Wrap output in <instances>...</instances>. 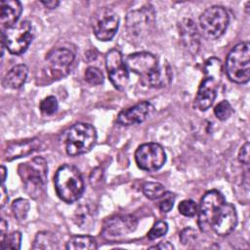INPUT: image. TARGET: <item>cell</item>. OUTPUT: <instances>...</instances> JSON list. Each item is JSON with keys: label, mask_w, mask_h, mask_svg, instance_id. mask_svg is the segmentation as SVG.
<instances>
[{"label": "cell", "mask_w": 250, "mask_h": 250, "mask_svg": "<svg viewBox=\"0 0 250 250\" xmlns=\"http://www.w3.org/2000/svg\"><path fill=\"white\" fill-rule=\"evenodd\" d=\"M125 63L129 70L140 75L151 87H164L171 80L169 67L161 65L158 59L151 53L138 52L130 54L126 58Z\"/></svg>", "instance_id": "1"}, {"label": "cell", "mask_w": 250, "mask_h": 250, "mask_svg": "<svg viewBox=\"0 0 250 250\" xmlns=\"http://www.w3.org/2000/svg\"><path fill=\"white\" fill-rule=\"evenodd\" d=\"M57 195L65 203L78 200L84 192V182L80 171L73 165L61 166L54 177Z\"/></svg>", "instance_id": "2"}, {"label": "cell", "mask_w": 250, "mask_h": 250, "mask_svg": "<svg viewBox=\"0 0 250 250\" xmlns=\"http://www.w3.org/2000/svg\"><path fill=\"white\" fill-rule=\"evenodd\" d=\"M18 172L25 191L32 198H37L44 191L47 184V161L41 156H36L24 163H21Z\"/></svg>", "instance_id": "3"}, {"label": "cell", "mask_w": 250, "mask_h": 250, "mask_svg": "<svg viewBox=\"0 0 250 250\" xmlns=\"http://www.w3.org/2000/svg\"><path fill=\"white\" fill-rule=\"evenodd\" d=\"M204 69L205 77L201 81L194 99V107L200 111L208 109L216 99L221 77V62L216 58H211L206 62Z\"/></svg>", "instance_id": "4"}, {"label": "cell", "mask_w": 250, "mask_h": 250, "mask_svg": "<svg viewBox=\"0 0 250 250\" xmlns=\"http://www.w3.org/2000/svg\"><path fill=\"white\" fill-rule=\"evenodd\" d=\"M226 72L229 79L237 84H244L250 78V44L240 42L229 53L226 60Z\"/></svg>", "instance_id": "5"}, {"label": "cell", "mask_w": 250, "mask_h": 250, "mask_svg": "<svg viewBox=\"0 0 250 250\" xmlns=\"http://www.w3.org/2000/svg\"><path fill=\"white\" fill-rule=\"evenodd\" d=\"M97 141L96 129L88 123H76L66 132L64 146L70 156H77L91 150Z\"/></svg>", "instance_id": "6"}, {"label": "cell", "mask_w": 250, "mask_h": 250, "mask_svg": "<svg viewBox=\"0 0 250 250\" xmlns=\"http://www.w3.org/2000/svg\"><path fill=\"white\" fill-rule=\"evenodd\" d=\"M34 37L33 25L28 21H21L1 32V40L12 55H21L29 47Z\"/></svg>", "instance_id": "7"}, {"label": "cell", "mask_w": 250, "mask_h": 250, "mask_svg": "<svg viewBox=\"0 0 250 250\" xmlns=\"http://www.w3.org/2000/svg\"><path fill=\"white\" fill-rule=\"evenodd\" d=\"M229 23V16L223 6L214 5L207 8L199 18V24L203 34L209 39L221 37Z\"/></svg>", "instance_id": "8"}, {"label": "cell", "mask_w": 250, "mask_h": 250, "mask_svg": "<svg viewBox=\"0 0 250 250\" xmlns=\"http://www.w3.org/2000/svg\"><path fill=\"white\" fill-rule=\"evenodd\" d=\"M155 11L151 5H146L127 14L126 29L134 39H143L148 35L154 26Z\"/></svg>", "instance_id": "9"}, {"label": "cell", "mask_w": 250, "mask_h": 250, "mask_svg": "<svg viewBox=\"0 0 250 250\" xmlns=\"http://www.w3.org/2000/svg\"><path fill=\"white\" fill-rule=\"evenodd\" d=\"M73 61L74 54L69 49H54L46 57L43 71L52 81L60 80L69 73Z\"/></svg>", "instance_id": "10"}, {"label": "cell", "mask_w": 250, "mask_h": 250, "mask_svg": "<svg viewBox=\"0 0 250 250\" xmlns=\"http://www.w3.org/2000/svg\"><path fill=\"white\" fill-rule=\"evenodd\" d=\"M91 24L96 38L100 41H109L119 27V17L107 7L99 8L92 16Z\"/></svg>", "instance_id": "11"}, {"label": "cell", "mask_w": 250, "mask_h": 250, "mask_svg": "<svg viewBox=\"0 0 250 250\" xmlns=\"http://www.w3.org/2000/svg\"><path fill=\"white\" fill-rule=\"evenodd\" d=\"M135 160L142 170L153 172L159 170L165 164L166 153L159 144L146 143L136 149Z\"/></svg>", "instance_id": "12"}, {"label": "cell", "mask_w": 250, "mask_h": 250, "mask_svg": "<svg viewBox=\"0 0 250 250\" xmlns=\"http://www.w3.org/2000/svg\"><path fill=\"white\" fill-rule=\"evenodd\" d=\"M226 202L224 195L217 189L207 191L198 205L197 224L201 231H211V223L220 207Z\"/></svg>", "instance_id": "13"}, {"label": "cell", "mask_w": 250, "mask_h": 250, "mask_svg": "<svg viewBox=\"0 0 250 250\" xmlns=\"http://www.w3.org/2000/svg\"><path fill=\"white\" fill-rule=\"evenodd\" d=\"M105 67L109 80L115 89L123 91L129 82V69L119 50L111 49L105 55Z\"/></svg>", "instance_id": "14"}, {"label": "cell", "mask_w": 250, "mask_h": 250, "mask_svg": "<svg viewBox=\"0 0 250 250\" xmlns=\"http://www.w3.org/2000/svg\"><path fill=\"white\" fill-rule=\"evenodd\" d=\"M137 226L138 220L132 215L114 216L105 221L102 235L107 240H117L135 231Z\"/></svg>", "instance_id": "15"}, {"label": "cell", "mask_w": 250, "mask_h": 250, "mask_svg": "<svg viewBox=\"0 0 250 250\" xmlns=\"http://www.w3.org/2000/svg\"><path fill=\"white\" fill-rule=\"evenodd\" d=\"M237 225V213L231 203L225 202L217 211L211 223V231L219 236L230 234Z\"/></svg>", "instance_id": "16"}, {"label": "cell", "mask_w": 250, "mask_h": 250, "mask_svg": "<svg viewBox=\"0 0 250 250\" xmlns=\"http://www.w3.org/2000/svg\"><path fill=\"white\" fill-rule=\"evenodd\" d=\"M152 110L153 106L149 102H141L127 109L120 111L117 116V122L123 126L137 125L144 122Z\"/></svg>", "instance_id": "17"}, {"label": "cell", "mask_w": 250, "mask_h": 250, "mask_svg": "<svg viewBox=\"0 0 250 250\" xmlns=\"http://www.w3.org/2000/svg\"><path fill=\"white\" fill-rule=\"evenodd\" d=\"M179 29L185 48L192 55L196 54L199 49V35L194 22L189 19H184L179 23Z\"/></svg>", "instance_id": "18"}, {"label": "cell", "mask_w": 250, "mask_h": 250, "mask_svg": "<svg viewBox=\"0 0 250 250\" xmlns=\"http://www.w3.org/2000/svg\"><path fill=\"white\" fill-rule=\"evenodd\" d=\"M39 146L40 141L37 138L12 143L9 144L7 148L5 149L4 158L8 161H11L13 159L20 158L32 153L33 151L37 150Z\"/></svg>", "instance_id": "19"}, {"label": "cell", "mask_w": 250, "mask_h": 250, "mask_svg": "<svg viewBox=\"0 0 250 250\" xmlns=\"http://www.w3.org/2000/svg\"><path fill=\"white\" fill-rule=\"evenodd\" d=\"M0 8V22L3 27L9 28L18 23L22 12V6L20 1L2 0Z\"/></svg>", "instance_id": "20"}, {"label": "cell", "mask_w": 250, "mask_h": 250, "mask_svg": "<svg viewBox=\"0 0 250 250\" xmlns=\"http://www.w3.org/2000/svg\"><path fill=\"white\" fill-rule=\"evenodd\" d=\"M28 69L25 64L14 65L4 76L3 85L11 89L21 88L27 78Z\"/></svg>", "instance_id": "21"}, {"label": "cell", "mask_w": 250, "mask_h": 250, "mask_svg": "<svg viewBox=\"0 0 250 250\" xmlns=\"http://www.w3.org/2000/svg\"><path fill=\"white\" fill-rule=\"evenodd\" d=\"M32 249H43V250H54L59 249V242L55 234L50 231H40L36 234Z\"/></svg>", "instance_id": "22"}, {"label": "cell", "mask_w": 250, "mask_h": 250, "mask_svg": "<svg viewBox=\"0 0 250 250\" xmlns=\"http://www.w3.org/2000/svg\"><path fill=\"white\" fill-rule=\"evenodd\" d=\"M65 248L67 250L78 249H97L98 244L96 239L90 235H74L69 238Z\"/></svg>", "instance_id": "23"}, {"label": "cell", "mask_w": 250, "mask_h": 250, "mask_svg": "<svg viewBox=\"0 0 250 250\" xmlns=\"http://www.w3.org/2000/svg\"><path fill=\"white\" fill-rule=\"evenodd\" d=\"M142 190L144 194L150 200H158L167 191L163 185L155 182L145 183L142 187Z\"/></svg>", "instance_id": "24"}, {"label": "cell", "mask_w": 250, "mask_h": 250, "mask_svg": "<svg viewBox=\"0 0 250 250\" xmlns=\"http://www.w3.org/2000/svg\"><path fill=\"white\" fill-rule=\"evenodd\" d=\"M12 211L18 221H23L29 211V203L24 198H18L12 203Z\"/></svg>", "instance_id": "25"}, {"label": "cell", "mask_w": 250, "mask_h": 250, "mask_svg": "<svg viewBox=\"0 0 250 250\" xmlns=\"http://www.w3.org/2000/svg\"><path fill=\"white\" fill-rule=\"evenodd\" d=\"M21 233L20 231H13L10 234H7L3 241H1V249L2 250H19L21 248Z\"/></svg>", "instance_id": "26"}, {"label": "cell", "mask_w": 250, "mask_h": 250, "mask_svg": "<svg viewBox=\"0 0 250 250\" xmlns=\"http://www.w3.org/2000/svg\"><path fill=\"white\" fill-rule=\"evenodd\" d=\"M214 113L216 115V117L219 120L225 121L227 119H229L230 117V115L232 114V107L230 105V104L224 100L222 102H220L214 108Z\"/></svg>", "instance_id": "27"}, {"label": "cell", "mask_w": 250, "mask_h": 250, "mask_svg": "<svg viewBox=\"0 0 250 250\" xmlns=\"http://www.w3.org/2000/svg\"><path fill=\"white\" fill-rule=\"evenodd\" d=\"M85 80L91 85H101L104 82V74L98 67L89 66L85 71Z\"/></svg>", "instance_id": "28"}, {"label": "cell", "mask_w": 250, "mask_h": 250, "mask_svg": "<svg viewBox=\"0 0 250 250\" xmlns=\"http://www.w3.org/2000/svg\"><path fill=\"white\" fill-rule=\"evenodd\" d=\"M178 210L182 215L186 217H194L195 215H197L198 206L193 200L185 199L180 202L178 206Z\"/></svg>", "instance_id": "29"}, {"label": "cell", "mask_w": 250, "mask_h": 250, "mask_svg": "<svg viewBox=\"0 0 250 250\" xmlns=\"http://www.w3.org/2000/svg\"><path fill=\"white\" fill-rule=\"evenodd\" d=\"M58 101L57 99L54 97V96H49V97H46L45 99H43L41 102H40V104H39V108L40 110L47 114V115H52L54 114L57 109H58Z\"/></svg>", "instance_id": "30"}, {"label": "cell", "mask_w": 250, "mask_h": 250, "mask_svg": "<svg viewBox=\"0 0 250 250\" xmlns=\"http://www.w3.org/2000/svg\"><path fill=\"white\" fill-rule=\"evenodd\" d=\"M168 231V225L164 221H159L153 225V227L150 229V230L147 233V237L150 240L157 239L163 235H165Z\"/></svg>", "instance_id": "31"}, {"label": "cell", "mask_w": 250, "mask_h": 250, "mask_svg": "<svg viewBox=\"0 0 250 250\" xmlns=\"http://www.w3.org/2000/svg\"><path fill=\"white\" fill-rule=\"evenodd\" d=\"M175 198H176V196L174 193H172L170 191H166L162 195V197H160L158 199L159 200V203H158L159 210L163 213H168L173 208Z\"/></svg>", "instance_id": "32"}, {"label": "cell", "mask_w": 250, "mask_h": 250, "mask_svg": "<svg viewBox=\"0 0 250 250\" xmlns=\"http://www.w3.org/2000/svg\"><path fill=\"white\" fill-rule=\"evenodd\" d=\"M196 238H197L196 230L193 229L192 228H186L180 233V240L184 245H188L194 242Z\"/></svg>", "instance_id": "33"}, {"label": "cell", "mask_w": 250, "mask_h": 250, "mask_svg": "<svg viewBox=\"0 0 250 250\" xmlns=\"http://www.w3.org/2000/svg\"><path fill=\"white\" fill-rule=\"evenodd\" d=\"M238 160L240 163L244 164L245 166H249L250 156H249V143L246 142L239 149L238 152Z\"/></svg>", "instance_id": "34"}, {"label": "cell", "mask_w": 250, "mask_h": 250, "mask_svg": "<svg viewBox=\"0 0 250 250\" xmlns=\"http://www.w3.org/2000/svg\"><path fill=\"white\" fill-rule=\"evenodd\" d=\"M9 197H8V192L5 188L4 184L1 185V191H0V207L3 208L5 206V204L8 202Z\"/></svg>", "instance_id": "35"}, {"label": "cell", "mask_w": 250, "mask_h": 250, "mask_svg": "<svg viewBox=\"0 0 250 250\" xmlns=\"http://www.w3.org/2000/svg\"><path fill=\"white\" fill-rule=\"evenodd\" d=\"M149 248L150 249H167V250H170V249H174V246L168 241H162V242H159L158 244L150 246Z\"/></svg>", "instance_id": "36"}, {"label": "cell", "mask_w": 250, "mask_h": 250, "mask_svg": "<svg viewBox=\"0 0 250 250\" xmlns=\"http://www.w3.org/2000/svg\"><path fill=\"white\" fill-rule=\"evenodd\" d=\"M7 222L1 218V222H0V240L3 241V239L5 238L6 236V230H7Z\"/></svg>", "instance_id": "37"}, {"label": "cell", "mask_w": 250, "mask_h": 250, "mask_svg": "<svg viewBox=\"0 0 250 250\" xmlns=\"http://www.w3.org/2000/svg\"><path fill=\"white\" fill-rule=\"evenodd\" d=\"M41 3L48 9H55L60 5V2L57 0H49V1H41Z\"/></svg>", "instance_id": "38"}, {"label": "cell", "mask_w": 250, "mask_h": 250, "mask_svg": "<svg viewBox=\"0 0 250 250\" xmlns=\"http://www.w3.org/2000/svg\"><path fill=\"white\" fill-rule=\"evenodd\" d=\"M0 173H1V182H2V184H4V182L6 180V176H7V169L5 168V166H3V165L1 166Z\"/></svg>", "instance_id": "39"}]
</instances>
